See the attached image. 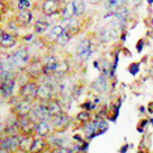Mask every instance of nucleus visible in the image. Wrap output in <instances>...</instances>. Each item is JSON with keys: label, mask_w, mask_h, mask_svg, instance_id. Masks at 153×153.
<instances>
[{"label": "nucleus", "mask_w": 153, "mask_h": 153, "mask_svg": "<svg viewBox=\"0 0 153 153\" xmlns=\"http://www.w3.org/2000/svg\"><path fill=\"white\" fill-rule=\"evenodd\" d=\"M29 62V51L26 48H19L8 56V64L11 67H21Z\"/></svg>", "instance_id": "1"}, {"label": "nucleus", "mask_w": 153, "mask_h": 153, "mask_svg": "<svg viewBox=\"0 0 153 153\" xmlns=\"http://www.w3.org/2000/svg\"><path fill=\"white\" fill-rule=\"evenodd\" d=\"M30 117H32L36 122L50 120L51 118H53V115H51V113H50V110H48L46 102H41L39 105L34 106L32 114H30Z\"/></svg>", "instance_id": "2"}, {"label": "nucleus", "mask_w": 153, "mask_h": 153, "mask_svg": "<svg viewBox=\"0 0 153 153\" xmlns=\"http://www.w3.org/2000/svg\"><path fill=\"white\" fill-rule=\"evenodd\" d=\"M19 124L21 128V134L24 136H32V134H34L36 131V126L38 122H36L32 117H24V118H19Z\"/></svg>", "instance_id": "3"}, {"label": "nucleus", "mask_w": 153, "mask_h": 153, "mask_svg": "<svg viewBox=\"0 0 153 153\" xmlns=\"http://www.w3.org/2000/svg\"><path fill=\"white\" fill-rule=\"evenodd\" d=\"M37 92H38V85L34 81H27L20 89V96L22 97V100L32 101L33 98H37Z\"/></svg>", "instance_id": "4"}, {"label": "nucleus", "mask_w": 153, "mask_h": 153, "mask_svg": "<svg viewBox=\"0 0 153 153\" xmlns=\"http://www.w3.org/2000/svg\"><path fill=\"white\" fill-rule=\"evenodd\" d=\"M50 120H51V127L54 128L55 132H63L69 126V118L65 113L60 114V115H55Z\"/></svg>", "instance_id": "5"}, {"label": "nucleus", "mask_w": 153, "mask_h": 153, "mask_svg": "<svg viewBox=\"0 0 153 153\" xmlns=\"http://www.w3.org/2000/svg\"><path fill=\"white\" fill-rule=\"evenodd\" d=\"M33 111V105L30 100H22L15 107V114L19 118H24V117H29Z\"/></svg>", "instance_id": "6"}, {"label": "nucleus", "mask_w": 153, "mask_h": 153, "mask_svg": "<svg viewBox=\"0 0 153 153\" xmlns=\"http://www.w3.org/2000/svg\"><path fill=\"white\" fill-rule=\"evenodd\" d=\"M20 141H21V137L19 136H3L1 139V149H5L8 152H15L16 149H19Z\"/></svg>", "instance_id": "7"}, {"label": "nucleus", "mask_w": 153, "mask_h": 153, "mask_svg": "<svg viewBox=\"0 0 153 153\" xmlns=\"http://www.w3.org/2000/svg\"><path fill=\"white\" fill-rule=\"evenodd\" d=\"M53 93L54 89L53 86L47 82H43L42 85L38 86V92H37V98L41 102H48L50 100H53Z\"/></svg>", "instance_id": "8"}, {"label": "nucleus", "mask_w": 153, "mask_h": 153, "mask_svg": "<svg viewBox=\"0 0 153 153\" xmlns=\"http://www.w3.org/2000/svg\"><path fill=\"white\" fill-rule=\"evenodd\" d=\"M93 53V47H92V42L90 39H82L81 42L79 43L77 47V56L81 60H86Z\"/></svg>", "instance_id": "9"}, {"label": "nucleus", "mask_w": 153, "mask_h": 153, "mask_svg": "<svg viewBox=\"0 0 153 153\" xmlns=\"http://www.w3.org/2000/svg\"><path fill=\"white\" fill-rule=\"evenodd\" d=\"M42 11L46 16H53L60 11V1L59 0H45Z\"/></svg>", "instance_id": "10"}, {"label": "nucleus", "mask_w": 153, "mask_h": 153, "mask_svg": "<svg viewBox=\"0 0 153 153\" xmlns=\"http://www.w3.org/2000/svg\"><path fill=\"white\" fill-rule=\"evenodd\" d=\"M59 60L54 55H50L45 59V64H43V74L45 75H54L56 72V67H58Z\"/></svg>", "instance_id": "11"}, {"label": "nucleus", "mask_w": 153, "mask_h": 153, "mask_svg": "<svg viewBox=\"0 0 153 153\" xmlns=\"http://www.w3.org/2000/svg\"><path fill=\"white\" fill-rule=\"evenodd\" d=\"M51 132V126L48 124L47 120L43 122H38L36 126V131H34V135L37 137H47Z\"/></svg>", "instance_id": "12"}, {"label": "nucleus", "mask_w": 153, "mask_h": 153, "mask_svg": "<svg viewBox=\"0 0 153 153\" xmlns=\"http://www.w3.org/2000/svg\"><path fill=\"white\" fill-rule=\"evenodd\" d=\"M13 86H15V79L9 77L1 81V94L4 98H9L13 93Z\"/></svg>", "instance_id": "13"}, {"label": "nucleus", "mask_w": 153, "mask_h": 153, "mask_svg": "<svg viewBox=\"0 0 153 153\" xmlns=\"http://www.w3.org/2000/svg\"><path fill=\"white\" fill-rule=\"evenodd\" d=\"M47 103V107L48 110H50L51 115L55 117V115H60V114H64V109H63V105H62V102H59L58 100H50Z\"/></svg>", "instance_id": "14"}, {"label": "nucleus", "mask_w": 153, "mask_h": 153, "mask_svg": "<svg viewBox=\"0 0 153 153\" xmlns=\"http://www.w3.org/2000/svg\"><path fill=\"white\" fill-rule=\"evenodd\" d=\"M33 141H34L33 136H22L19 145V151L22 153H30L33 147Z\"/></svg>", "instance_id": "15"}, {"label": "nucleus", "mask_w": 153, "mask_h": 153, "mask_svg": "<svg viewBox=\"0 0 153 153\" xmlns=\"http://www.w3.org/2000/svg\"><path fill=\"white\" fill-rule=\"evenodd\" d=\"M19 135H21V128H20L19 120L8 124L4 128V136H19Z\"/></svg>", "instance_id": "16"}, {"label": "nucleus", "mask_w": 153, "mask_h": 153, "mask_svg": "<svg viewBox=\"0 0 153 153\" xmlns=\"http://www.w3.org/2000/svg\"><path fill=\"white\" fill-rule=\"evenodd\" d=\"M0 42H1V46L3 47L9 48V47H13L16 45V38L13 37L12 34L3 32L1 33V38H0Z\"/></svg>", "instance_id": "17"}, {"label": "nucleus", "mask_w": 153, "mask_h": 153, "mask_svg": "<svg viewBox=\"0 0 153 153\" xmlns=\"http://www.w3.org/2000/svg\"><path fill=\"white\" fill-rule=\"evenodd\" d=\"M117 37V29L115 27H106L101 33V41L102 42H110Z\"/></svg>", "instance_id": "18"}, {"label": "nucleus", "mask_w": 153, "mask_h": 153, "mask_svg": "<svg viewBox=\"0 0 153 153\" xmlns=\"http://www.w3.org/2000/svg\"><path fill=\"white\" fill-rule=\"evenodd\" d=\"M32 17H33L32 12H30L29 9H26V11H20V13L17 15V21L21 24V25L26 26L32 22Z\"/></svg>", "instance_id": "19"}, {"label": "nucleus", "mask_w": 153, "mask_h": 153, "mask_svg": "<svg viewBox=\"0 0 153 153\" xmlns=\"http://www.w3.org/2000/svg\"><path fill=\"white\" fill-rule=\"evenodd\" d=\"M45 147H46V141L45 137H34L33 141V147H32V152L30 153H42Z\"/></svg>", "instance_id": "20"}, {"label": "nucleus", "mask_w": 153, "mask_h": 153, "mask_svg": "<svg viewBox=\"0 0 153 153\" xmlns=\"http://www.w3.org/2000/svg\"><path fill=\"white\" fill-rule=\"evenodd\" d=\"M62 16H63V19H74V16H76L74 1L68 3V4L64 7V8H63V12H62Z\"/></svg>", "instance_id": "21"}, {"label": "nucleus", "mask_w": 153, "mask_h": 153, "mask_svg": "<svg viewBox=\"0 0 153 153\" xmlns=\"http://www.w3.org/2000/svg\"><path fill=\"white\" fill-rule=\"evenodd\" d=\"M92 86L97 90V92H105V90L107 89V81L103 76H101V77H98L94 82H93Z\"/></svg>", "instance_id": "22"}, {"label": "nucleus", "mask_w": 153, "mask_h": 153, "mask_svg": "<svg viewBox=\"0 0 153 153\" xmlns=\"http://www.w3.org/2000/svg\"><path fill=\"white\" fill-rule=\"evenodd\" d=\"M90 118H92V115H90L89 110H82L76 115V120H77L79 123H81V124L85 126V124H88L90 122Z\"/></svg>", "instance_id": "23"}, {"label": "nucleus", "mask_w": 153, "mask_h": 153, "mask_svg": "<svg viewBox=\"0 0 153 153\" xmlns=\"http://www.w3.org/2000/svg\"><path fill=\"white\" fill-rule=\"evenodd\" d=\"M68 69H69V64L65 60H60L58 63L56 72H55V74H56L58 76H60V77H64V76L68 74Z\"/></svg>", "instance_id": "24"}, {"label": "nucleus", "mask_w": 153, "mask_h": 153, "mask_svg": "<svg viewBox=\"0 0 153 153\" xmlns=\"http://www.w3.org/2000/svg\"><path fill=\"white\" fill-rule=\"evenodd\" d=\"M64 30L65 29L62 25H55V26L51 27L50 34H48V38H51V39H58V38L63 34Z\"/></svg>", "instance_id": "25"}, {"label": "nucleus", "mask_w": 153, "mask_h": 153, "mask_svg": "<svg viewBox=\"0 0 153 153\" xmlns=\"http://www.w3.org/2000/svg\"><path fill=\"white\" fill-rule=\"evenodd\" d=\"M59 92H62L63 96H67L68 92H72L71 90V84H69V80H65V79H62L59 80Z\"/></svg>", "instance_id": "26"}, {"label": "nucleus", "mask_w": 153, "mask_h": 153, "mask_svg": "<svg viewBox=\"0 0 153 153\" xmlns=\"http://www.w3.org/2000/svg\"><path fill=\"white\" fill-rule=\"evenodd\" d=\"M48 22L46 21V20H38V21L36 22V25H34V30H36V33H45L46 30L48 29Z\"/></svg>", "instance_id": "27"}, {"label": "nucleus", "mask_w": 153, "mask_h": 153, "mask_svg": "<svg viewBox=\"0 0 153 153\" xmlns=\"http://www.w3.org/2000/svg\"><path fill=\"white\" fill-rule=\"evenodd\" d=\"M74 5H75L76 16H81L85 12V4L82 0H74Z\"/></svg>", "instance_id": "28"}, {"label": "nucleus", "mask_w": 153, "mask_h": 153, "mask_svg": "<svg viewBox=\"0 0 153 153\" xmlns=\"http://www.w3.org/2000/svg\"><path fill=\"white\" fill-rule=\"evenodd\" d=\"M71 37H72V33H71V30L69 29H65L63 34H62L60 37L58 38V43H60V45H65V43H68L69 42V39H71Z\"/></svg>", "instance_id": "29"}, {"label": "nucleus", "mask_w": 153, "mask_h": 153, "mask_svg": "<svg viewBox=\"0 0 153 153\" xmlns=\"http://www.w3.org/2000/svg\"><path fill=\"white\" fill-rule=\"evenodd\" d=\"M127 0H107V7L111 9H117L118 8H122L124 4H126Z\"/></svg>", "instance_id": "30"}, {"label": "nucleus", "mask_w": 153, "mask_h": 153, "mask_svg": "<svg viewBox=\"0 0 153 153\" xmlns=\"http://www.w3.org/2000/svg\"><path fill=\"white\" fill-rule=\"evenodd\" d=\"M30 8V1L29 0H19V9L20 11H26Z\"/></svg>", "instance_id": "31"}, {"label": "nucleus", "mask_w": 153, "mask_h": 153, "mask_svg": "<svg viewBox=\"0 0 153 153\" xmlns=\"http://www.w3.org/2000/svg\"><path fill=\"white\" fill-rule=\"evenodd\" d=\"M97 130H98V134H102L103 131L107 130V124L105 120H97Z\"/></svg>", "instance_id": "32"}, {"label": "nucleus", "mask_w": 153, "mask_h": 153, "mask_svg": "<svg viewBox=\"0 0 153 153\" xmlns=\"http://www.w3.org/2000/svg\"><path fill=\"white\" fill-rule=\"evenodd\" d=\"M55 153H74V152H72V149L63 147V148H59V149H58V151L55 152Z\"/></svg>", "instance_id": "33"}, {"label": "nucleus", "mask_w": 153, "mask_h": 153, "mask_svg": "<svg viewBox=\"0 0 153 153\" xmlns=\"http://www.w3.org/2000/svg\"><path fill=\"white\" fill-rule=\"evenodd\" d=\"M89 1H90V3H98L100 0H89Z\"/></svg>", "instance_id": "34"}, {"label": "nucleus", "mask_w": 153, "mask_h": 153, "mask_svg": "<svg viewBox=\"0 0 153 153\" xmlns=\"http://www.w3.org/2000/svg\"><path fill=\"white\" fill-rule=\"evenodd\" d=\"M134 1H139V0H134Z\"/></svg>", "instance_id": "35"}]
</instances>
